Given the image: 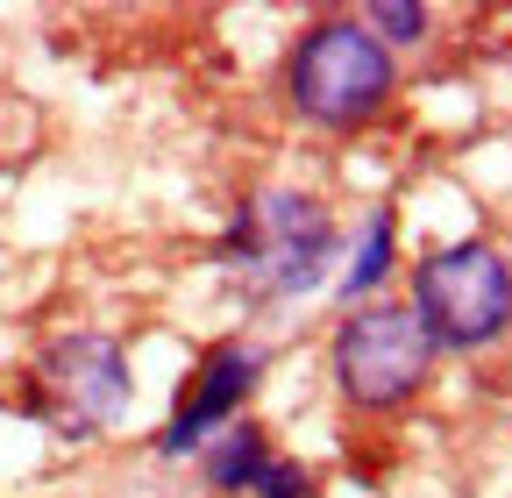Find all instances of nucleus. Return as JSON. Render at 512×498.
<instances>
[{"label":"nucleus","instance_id":"nucleus-1","mask_svg":"<svg viewBox=\"0 0 512 498\" xmlns=\"http://www.w3.org/2000/svg\"><path fill=\"white\" fill-rule=\"evenodd\" d=\"M285 93H292V114L306 129L349 136V129H363V121H377L392 107L399 65H392V50L363 29V15H320L292 50Z\"/></svg>","mask_w":512,"mask_h":498},{"label":"nucleus","instance_id":"nucleus-2","mask_svg":"<svg viewBox=\"0 0 512 498\" xmlns=\"http://www.w3.org/2000/svg\"><path fill=\"white\" fill-rule=\"evenodd\" d=\"M413 321L434 349H491L505 328H512V264L498 257V249L484 235H463L434 249V257L413 264Z\"/></svg>","mask_w":512,"mask_h":498},{"label":"nucleus","instance_id":"nucleus-8","mask_svg":"<svg viewBox=\"0 0 512 498\" xmlns=\"http://www.w3.org/2000/svg\"><path fill=\"white\" fill-rule=\"evenodd\" d=\"M392 235H399L392 207H377V214H370V235H363V249H356V264H349V278H342L349 299H363V292L384 285V271H392Z\"/></svg>","mask_w":512,"mask_h":498},{"label":"nucleus","instance_id":"nucleus-7","mask_svg":"<svg viewBox=\"0 0 512 498\" xmlns=\"http://www.w3.org/2000/svg\"><path fill=\"white\" fill-rule=\"evenodd\" d=\"M264 463H271L264 427H242V420H228V434L207 449V484H214V491H249L256 477H264Z\"/></svg>","mask_w":512,"mask_h":498},{"label":"nucleus","instance_id":"nucleus-10","mask_svg":"<svg viewBox=\"0 0 512 498\" xmlns=\"http://www.w3.org/2000/svg\"><path fill=\"white\" fill-rule=\"evenodd\" d=\"M249 491H256V498H313V477H306L299 463L271 456V463H264V477H256Z\"/></svg>","mask_w":512,"mask_h":498},{"label":"nucleus","instance_id":"nucleus-6","mask_svg":"<svg viewBox=\"0 0 512 498\" xmlns=\"http://www.w3.org/2000/svg\"><path fill=\"white\" fill-rule=\"evenodd\" d=\"M256 378H264V349H249V342H214V349L200 356V370H192V392L178 399L171 427L157 434V449H164V456L207 449L214 427H228V420L242 413V399L256 392Z\"/></svg>","mask_w":512,"mask_h":498},{"label":"nucleus","instance_id":"nucleus-9","mask_svg":"<svg viewBox=\"0 0 512 498\" xmlns=\"http://www.w3.org/2000/svg\"><path fill=\"white\" fill-rule=\"evenodd\" d=\"M363 29H370L384 50H392V43H420V36L434 29V15L420 8V0H377V8L363 15Z\"/></svg>","mask_w":512,"mask_h":498},{"label":"nucleus","instance_id":"nucleus-3","mask_svg":"<svg viewBox=\"0 0 512 498\" xmlns=\"http://www.w3.org/2000/svg\"><path fill=\"white\" fill-rule=\"evenodd\" d=\"M8 406L57 427L64 442H86V434L114 427L128 406V349L100 328L57 335V342H43V356L29 363V385Z\"/></svg>","mask_w":512,"mask_h":498},{"label":"nucleus","instance_id":"nucleus-5","mask_svg":"<svg viewBox=\"0 0 512 498\" xmlns=\"http://www.w3.org/2000/svg\"><path fill=\"white\" fill-rule=\"evenodd\" d=\"M335 214L320 207L313 193H271V200H256V207H242L235 214V228L221 235V249L214 257L221 264H256L271 278V292L278 299H292V292H313L320 278H328V257H335Z\"/></svg>","mask_w":512,"mask_h":498},{"label":"nucleus","instance_id":"nucleus-4","mask_svg":"<svg viewBox=\"0 0 512 498\" xmlns=\"http://www.w3.org/2000/svg\"><path fill=\"white\" fill-rule=\"evenodd\" d=\"M328 370H335V392L356 413H399L406 399H420L427 370H434V342L420 335L413 306L399 299H363L356 314L335 328L328 342Z\"/></svg>","mask_w":512,"mask_h":498}]
</instances>
